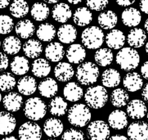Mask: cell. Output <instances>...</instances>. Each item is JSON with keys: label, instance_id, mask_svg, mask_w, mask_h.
<instances>
[{"label": "cell", "instance_id": "cell-1", "mask_svg": "<svg viewBox=\"0 0 148 140\" xmlns=\"http://www.w3.org/2000/svg\"><path fill=\"white\" fill-rule=\"evenodd\" d=\"M91 111L88 105L83 103H77L72 106L67 115L69 123L73 126L82 128L86 126L90 122Z\"/></svg>", "mask_w": 148, "mask_h": 140}, {"label": "cell", "instance_id": "cell-2", "mask_svg": "<svg viewBox=\"0 0 148 140\" xmlns=\"http://www.w3.org/2000/svg\"><path fill=\"white\" fill-rule=\"evenodd\" d=\"M84 101L91 108L96 110L101 109L108 101V93L103 86H92L84 93Z\"/></svg>", "mask_w": 148, "mask_h": 140}, {"label": "cell", "instance_id": "cell-3", "mask_svg": "<svg viewBox=\"0 0 148 140\" xmlns=\"http://www.w3.org/2000/svg\"><path fill=\"white\" fill-rule=\"evenodd\" d=\"M116 63L125 71H134L138 67L140 56L137 50L132 48H123L116 55Z\"/></svg>", "mask_w": 148, "mask_h": 140}, {"label": "cell", "instance_id": "cell-4", "mask_svg": "<svg viewBox=\"0 0 148 140\" xmlns=\"http://www.w3.org/2000/svg\"><path fill=\"white\" fill-rule=\"evenodd\" d=\"M75 75L82 85H91L97 82L99 77V69L93 62H84L77 67Z\"/></svg>", "mask_w": 148, "mask_h": 140}, {"label": "cell", "instance_id": "cell-5", "mask_svg": "<svg viewBox=\"0 0 148 140\" xmlns=\"http://www.w3.org/2000/svg\"><path fill=\"white\" fill-rule=\"evenodd\" d=\"M47 113V105L38 97L27 99L24 106V114L29 120L37 121L43 119Z\"/></svg>", "mask_w": 148, "mask_h": 140}, {"label": "cell", "instance_id": "cell-6", "mask_svg": "<svg viewBox=\"0 0 148 140\" xmlns=\"http://www.w3.org/2000/svg\"><path fill=\"white\" fill-rule=\"evenodd\" d=\"M84 47L88 49H98L104 42V33L100 27L92 25L84 30L81 34Z\"/></svg>", "mask_w": 148, "mask_h": 140}, {"label": "cell", "instance_id": "cell-7", "mask_svg": "<svg viewBox=\"0 0 148 140\" xmlns=\"http://www.w3.org/2000/svg\"><path fill=\"white\" fill-rule=\"evenodd\" d=\"M88 137L92 140H104L110 138V131L109 126L105 121H92L87 129Z\"/></svg>", "mask_w": 148, "mask_h": 140}, {"label": "cell", "instance_id": "cell-8", "mask_svg": "<svg viewBox=\"0 0 148 140\" xmlns=\"http://www.w3.org/2000/svg\"><path fill=\"white\" fill-rule=\"evenodd\" d=\"M18 137L22 140H39L42 138V130L37 123L28 121L20 126Z\"/></svg>", "mask_w": 148, "mask_h": 140}, {"label": "cell", "instance_id": "cell-9", "mask_svg": "<svg viewBox=\"0 0 148 140\" xmlns=\"http://www.w3.org/2000/svg\"><path fill=\"white\" fill-rule=\"evenodd\" d=\"M127 135L130 139L147 140L148 124L143 121H137L130 124L128 128Z\"/></svg>", "mask_w": 148, "mask_h": 140}, {"label": "cell", "instance_id": "cell-10", "mask_svg": "<svg viewBox=\"0 0 148 140\" xmlns=\"http://www.w3.org/2000/svg\"><path fill=\"white\" fill-rule=\"evenodd\" d=\"M147 112V108L143 100L140 99H134L128 102L127 105V115L134 119V120H140L143 119L146 116Z\"/></svg>", "mask_w": 148, "mask_h": 140}, {"label": "cell", "instance_id": "cell-11", "mask_svg": "<svg viewBox=\"0 0 148 140\" xmlns=\"http://www.w3.org/2000/svg\"><path fill=\"white\" fill-rule=\"evenodd\" d=\"M16 126V120L10 111H0V135H8Z\"/></svg>", "mask_w": 148, "mask_h": 140}, {"label": "cell", "instance_id": "cell-12", "mask_svg": "<svg viewBox=\"0 0 148 140\" xmlns=\"http://www.w3.org/2000/svg\"><path fill=\"white\" fill-rule=\"evenodd\" d=\"M64 130V125L58 118H49L43 124V132L49 138H58Z\"/></svg>", "mask_w": 148, "mask_h": 140}, {"label": "cell", "instance_id": "cell-13", "mask_svg": "<svg viewBox=\"0 0 148 140\" xmlns=\"http://www.w3.org/2000/svg\"><path fill=\"white\" fill-rule=\"evenodd\" d=\"M66 55L70 63L79 64L86 58V50L81 44H73L68 48Z\"/></svg>", "mask_w": 148, "mask_h": 140}, {"label": "cell", "instance_id": "cell-14", "mask_svg": "<svg viewBox=\"0 0 148 140\" xmlns=\"http://www.w3.org/2000/svg\"><path fill=\"white\" fill-rule=\"evenodd\" d=\"M3 104L4 108L10 112L18 111L23 104V98L21 94L16 92L7 93L3 98Z\"/></svg>", "mask_w": 148, "mask_h": 140}, {"label": "cell", "instance_id": "cell-15", "mask_svg": "<svg viewBox=\"0 0 148 140\" xmlns=\"http://www.w3.org/2000/svg\"><path fill=\"white\" fill-rule=\"evenodd\" d=\"M74 75L75 71L71 63L59 62L54 68V75L60 82H67L71 80Z\"/></svg>", "mask_w": 148, "mask_h": 140}, {"label": "cell", "instance_id": "cell-16", "mask_svg": "<svg viewBox=\"0 0 148 140\" xmlns=\"http://www.w3.org/2000/svg\"><path fill=\"white\" fill-rule=\"evenodd\" d=\"M109 126L115 130H120L128 126V116L122 110H115L108 116Z\"/></svg>", "mask_w": 148, "mask_h": 140}, {"label": "cell", "instance_id": "cell-17", "mask_svg": "<svg viewBox=\"0 0 148 140\" xmlns=\"http://www.w3.org/2000/svg\"><path fill=\"white\" fill-rule=\"evenodd\" d=\"M53 18L60 23H66L72 16L71 7L65 3H57L52 10Z\"/></svg>", "mask_w": 148, "mask_h": 140}, {"label": "cell", "instance_id": "cell-18", "mask_svg": "<svg viewBox=\"0 0 148 140\" xmlns=\"http://www.w3.org/2000/svg\"><path fill=\"white\" fill-rule=\"evenodd\" d=\"M123 84L129 92H137L143 86V80L138 73L129 72L124 77Z\"/></svg>", "mask_w": 148, "mask_h": 140}, {"label": "cell", "instance_id": "cell-19", "mask_svg": "<svg viewBox=\"0 0 148 140\" xmlns=\"http://www.w3.org/2000/svg\"><path fill=\"white\" fill-rule=\"evenodd\" d=\"M58 37L59 41L63 44H72L77 38L76 28L71 24H64L59 27L58 30Z\"/></svg>", "mask_w": 148, "mask_h": 140}, {"label": "cell", "instance_id": "cell-20", "mask_svg": "<svg viewBox=\"0 0 148 140\" xmlns=\"http://www.w3.org/2000/svg\"><path fill=\"white\" fill-rule=\"evenodd\" d=\"M106 43L108 48L112 49H120L125 44V35L119 30H111L106 36Z\"/></svg>", "mask_w": 148, "mask_h": 140}, {"label": "cell", "instance_id": "cell-21", "mask_svg": "<svg viewBox=\"0 0 148 140\" xmlns=\"http://www.w3.org/2000/svg\"><path fill=\"white\" fill-rule=\"evenodd\" d=\"M38 89L43 97H53L58 91V83L53 78H46L38 84Z\"/></svg>", "mask_w": 148, "mask_h": 140}, {"label": "cell", "instance_id": "cell-22", "mask_svg": "<svg viewBox=\"0 0 148 140\" xmlns=\"http://www.w3.org/2000/svg\"><path fill=\"white\" fill-rule=\"evenodd\" d=\"M121 20L124 25L128 27H135L140 24L142 21V15L137 8H129L122 12Z\"/></svg>", "mask_w": 148, "mask_h": 140}, {"label": "cell", "instance_id": "cell-23", "mask_svg": "<svg viewBox=\"0 0 148 140\" xmlns=\"http://www.w3.org/2000/svg\"><path fill=\"white\" fill-rule=\"evenodd\" d=\"M65 49L63 45L58 42L50 43L45 48V56L48 61L53 62H59L63 59Z\"/></svg>", "mask_w": 148, "mask_h": 140}, {"label": "cell", "instance_id": "cell-24", "mask_svg": "<svg viewBox=\"0 0 148 140\" xmlns=\"http://www.w3.org/2000/svg\"><path fill=\"white\" fill-rule=\"evenodd\" d=\"M17 89L20 93L29 96L34 94L38 89L36 80L32 76L26 75L21 78L17 82Z\"/></svg>", "mask_w": 148, "mask_h": 140}, {"label": "cell", "instance_id": "cell-25", "mask_svg": "<svg viewBox=\"0 0 148 140\" xmlns=\"http://www.w3.org/2000/svg\"><path fill=\"white\" fill-rule=\"evenodd\" d=\"M63 95L66 100L71 102H75L81 99L84 95V90L77 83L69 82L64 87Z\"/></svg>", "mask_w": 148, "mask_h": 140}, {"label": "cell", "instance_id": "cell-26", "mask_svg": "<svg viewBox=\"0 0 148 140\" xmlns=\"http://www.w3.org/2000/svg\"><path fill=\"white\" fill-rule=\"evenodd\" d=\"M15 30L19 37L26 39L33 36L35 31V26L30 20H21L16 25Z\"/></svg>", "mask_w": 148, "mask_h": 140}, {"label": "cell", "instance_id": "cell-27", "mask_svg": "<svg viewBox=\"0 0 148 140\" xmlns=\"http://www.w3.org/2000/svg\"><path fill=\"white\" fill-rule=\"evenodd\" d=\"M147 40V34L141 28H134L131 30L127 36V42L132 48L143 47Z\"/></svg>", "mask_w": 148, "mask_h": 140}, {"label": "cell", "instance_id": "cell-28", "mask_svg": "<svg viewBox=\"0 0 148 140\" xmlns=\"http://www.w3.org/2000/svg\"><path fill=\"white\" fill-rule=\"evenodd\" d=\"M31 71L36 77L44 78L48 76L51 72V65L48 60L44 58H38L32 62Z\"/></svg>", "mask_w": 148, "mask_h": 140}, {"label": "cell", "instance_id": "cell-29", "mask_svg": "<svg viewBox=\"0 0 148 140\" xmlns=\"http://www.w3.org/2000/svg\"><path fill=\"white\" fill-rule=\"evenodd\" d=\"M118 21V17L115 12L108 10L102 12L97 17V22L102 29L112 30Z\"/></svg>", "mask_w": 148, "mask_h": 140}, {"label": "cell", "instance_id": "cell-30", "mask_svg": "<svg viewBox=\"0 0 148 140\" xmlns=\"http://www.w3.org/2000/svg\"><path fill=\"white\" fill-rule=\"evenodd\" d=\"M121 80L119 72L113 68L107 69L101 75V83L103 86L107 88H114L118 86Z\"/></svg>", "mask_w": 148, "mask_h": 140}, {"label": "cell", "instance_id": "cell-31", "mask_svg": "<svg viewBox=\"0 0 148 140\" xmlns=\"http://www.w3.org/2000/svg\"><path fill=\"white\" fill-rule=\"evenodd\" d=\"M23 52L26 57L31 59L38 58L43 52V45L37 39H30L23 45Z\"/></svg>", "mask_w": 148, "mask_h": 140}, {"label": "cell", "instance_id": "cell-32", "mask_svg": "<svg viewBox=\"0 0 148 140\" xmlns=\"http://www.w3.org/2000/svg\"><path fill=\"white\" fill-rule=\"evenodd\" d=\"M73 21L78 26H86L92 21V14L89 8L81 7L75 10L73 15Z\"/></svg>", "mask_w": 148, "mask_h": 140}, {"label": "cell", "instance_id": "cell-33", "mask_svg": "<svg viewBox=\"0 0 148 140\" xmlns=\"http://www.w3.org/2000/svg\"><path fill=\"white\" fill-rule=\"evenodd\" d=\"M67 102L62 97H53L48 104L50 113L54 116H63L67 111Z\"/></svg>", "mask_w": 148, "mask_h": 140}, {"label": "cell", "instance_id": "cell-34", "mask_svg": "<svg viewBox=\"0 0 148 140\" xmlns=\"http://www.w3.org/2000/svg\"><path fill=\"white\" fill-rule=\"evenodd\" d=\"M11 71L16 75H23L29 71V63L27 58L23 56L15 57L11 62Z\"/></svg>", "mask_w": 148, "mask_h": 140}, {"label": "cell", "instance_id": "cell-35", "mask_svg": "<svg viewBox=\"0 0 148 140\" xmlns=\"http://www.w3.org/2000/svg\"><path fill=\"white\" fill-rule=\"evenodd\" d=\"M56 29L55 26L51 23H43L39 25L38 30L36 31L37 37L39 40L43 42H50L56 36Z\"/></svg>", "mask_w": 148, "mask_h": 140}, {"label": "cell", "instance_id": "cell-36", "mask_svg": "<svg viewBox=\"0 0 148 140\" xmlns=\"http://www.w3.org/2000/svg\"><path fill=\"white\" fill-rule=\"evenodd\" d=\"M9 11L16 18H23L29 12V4L25 0H14L10 5Z\"/></svg>", "mask_w": 148, "mask_h": 140}, {"label": "cell", "instance_id": "cell-37", "mask_svg": "<svg viewBox=\"0 0 148 140\" xmlns=\"http://www.w3.org/2000/svg\"><path fill=\"white\" fill-rule=\"evenodd\" d=\"M50 13L48 5L43 3H35L32 5L30 14L34 20L37 21H43L48 17Z\"/></svg>", "mask_w": 148, "mask_h": 140}, {"label": "cell", "instance_id": "cell-38", "mask_svg": "<svg viewBox=\"0 0 148 140\" xmlns=\"http://www.w3.org/2000/svg\"><path fill=\"white\" fill-rule=\"evenodd\" d=\"M113 53L109 48H102L97 50L94 54L96 63L100 67H107L113 62Z\"/></svg>", "mask_w": 148, "mask_h": 140}, {"label": "cell", "instance_id": "cell-39", "mask_svg": "<svg viewBox=\"0 0 148 140\" xmlns=\"http://www.w3.org/2000/svg\"><path fill=\"white\" fill-rule=\"evenodd\" d=\"M21 48V42L19 38L11 35L5 38L3 42V49L5 53L15 55L20 52Z\"/></svg>", "mask_w": 148, "mask_h": 140}, {"label": "cell", "instance_id": "cell-40", "mask_svg": "<svg viewBox=\"0 0 148 140\" xmlns=\"http://www.w3.org/2000/svg\"><path fill=\"white\" fill-rule=\"evenodd\" d=\"M129 96L128 93L123 89H115L110 94V100L111 104L115 107H123L126 106L129 102Z\"/></svg>", "mask_w": 148, "mask_h": 140}, {"label": "cell", "instance_id": "cell-41", "mask_svg": "<svg viewBox=\"0 0 148 140\" xmlns=\"http://www.w3.org/2000/svg\"><path fill=\"white\" fill-rule=\"evenodd\" d=\"M16 84V81L12 74L4 72L0 75V91L9 92L14 89Z\"/></svg>", "mask_w": 148, "mask_h": 140}, {"label": "cell", "instance_id": "cell-42", "mask_svg": "<svg viewBox=\"0 0 148 140\" xmlns=\"http://www.w3.org/2000/svg\"><path fill=\"white\" fill-rule=\"evenodd\" d=\"M13 28L14 22L12 18L8 15H0V34H9Z\"/></svg>", "mask_w": 148, "mask_h": 140}, {"label": "cell", "instance_id": "cell-43", "mask_svg": "<svg viewBox=\"0 0 148 140\" xmlns=\"http://www.w3.org/2000/svg\"><path fill=\"white\" fill-rule=\"evenodd\" d=\"M87 7L90 9L100 12L104 10L109 3V0H85Z\"/></svg>", "mask_w": 148, "mask_h": 140}, {"label": "cell", "instance_id": "cell-44", "mask_svg": "<svg viewBox=\"0 0 148 140\" xmlns=\"http://www.w3.org/2000/svg\"><path fill=\"white\" fill-rule=\"evenodd\" d=\"M62 139H77L83 140L84 139V134L83 131L78 130L75 129H70L66 130L62 135Z\"/></svg>", "mask_w": 148, "mask_h": 140}, {"label": "cell", "instance_id": "cell-45", "mask_svg": "<svg viewBox=\"0 0 148 140\" xmlns=\"http://www.w3.org/2000/svg\"><path fill=\"white\" fill-rule=\"evenodd\" d=\"M9 65V59L7 54L3 53H0V72L4 71L7 70Z\"/></svg>", "mask_w": 148, "mask_h": 140}, {"label": "cell", "instance_id": "cell-46", "mask_svg": "<svg viewBox=\"0 0 148 140\" xmlns=\"http://www.w3.org/2000/svg\"><path fill=\"white\" fill-rule=\"evenodd\" d=\"M136 0H115L116 3L121 7H129L130 5L134 4Z\"/></svg>", "mask_w": 148, "mask_h": 140}, {"label": "cell", "instance_id": "cell-47", "mask_svg": "<svg viewBox=\"0 0 148 140\" xmlns=\"http://www.w3.org/2000/svg\"><path fill=\"white\" fill-rule=\"evenodd\" d=\"M141 73L144 79L148 80V61L145 62L141 67Z\"/></svg>", "mask_w": 148, "mask_h": 140}, {"label": "cell", "instance_id": "cell-48", "mask_svg": "<svg viewBox=\"0 0 148 140\" xmlns=\"http://www.w3.org/2000/svg\"><path fill=\"white\" fill-rule=\"evenodd\" d=\"M139 7L143 12L148 14V0H141L139 3Z\"/></svg>", "mask_w": 148, "mask_h": 140}, {"label": "cell", "instance_id": "cell-49", "mask_svg": "<svg viewBox=\"0 0 148 140\" xmlns=\"http://www.w3.org/2000/svg\"><path fill=\"white\" fill-rule=\"evenodd\" d=\"M142 97L143 98V100L148 104V84H147L144 86L143 92H142Z\"/></svg>", "mask_w": 148, "mask_h": 140}, {"label": "cell", "instance_id": "cell-50", "mask_svg": "<svg viewBox=\"0 0 148 140\" xmlns=\"http://www.w3.org/2000/svg\"><path fill=\"white\" fill-rule=\"evenodd\" d=\"M109 139L112 140H118V139H121V140H127L128 139V138L127 137H125L124 135H113L110 137Z\"/></svg>", "mask_w": 148, "mask_h": 140}, {"label": "cell", "instance_id": "cell-51", "mask_svg": "<svg viewBox=\"0 0 148 140\" xmlns=\"http://www.w3.org/2000/svg\"><path fill=\"white\" fill-rule=\"evenodd\" d=\"M10 3V0H0V9L7 8Z\"/></svg>", "mask_w": 148, "mask_h": 140}, {"label": "cell", "instance_id": "cell-52", "mask_svg": "<svg viewBox=\"0 0 148 140\" xmlns=\"http://www.w3.org/2000/svg\"><path fill=\"white\" fill-rule=\"evenodd\" d=\"M70 3H71V4H74V5H76V4H79V3H80L83 0H67Z\"/></svg>", "mask_w": 148, "mask_h": 140}, {"label": "cell", "instance_id": "cell-53", "mask_svg": "<svg viewBox=\"0 0 148 140\" xmlns=\"http://www.w3.org/2000/svg\"><path fill=\"white\" fill-rule=\"evenodd\" d=\"M16 137H14V136H8V135H6L3 139V140H16Z\"/></svg>", "mask_w": 148, "mask_h": 140}, {"label": "cell", "instance_id": "cell-54", "mask_svg": "<svg viewBox=\"0 0 148 140\" xmlns=\"http://www.w3.org/2000/svg\"><path fill=\"white\" fill-rule=\"evenodd\" d=\"M43 1L48 3H50V4H53V3H57L60 0H43Z\"/></svg>", "mask_w": 148, "mask_h": 140}, {"label": "cell", "instance_id": "cell-55", "mask_svg": "<svg viewBox=\"0 0 148 140\" xmlns=\"http://www.w3.org/2000/svg\"><path fill=\"white\" fill-rule=\"evenodd\" d=\"M144 27H145V30H146V31L148 33V18L146 20V21H145V24H144Z\"/></svg>", "mask_w": 148, "mask_h": 140}, {"label": "cell", "instance_id": "cell-56", "mask_svg": "<svg viewBox=\"0 0 148 140\" xmlns=\"http://www.w3.org/2000/svg\"><path fill=\"white\" fill-rule=\"evenodd\" d=\"M146 53H147V54L148 56V42L147 43V44H146Z\"/></svg>", "mask_w": 148, "mask_h": 140}, {"label": "cell", "instance_id": "cell-57", "mask_svg": "<svg viewBox=\"0 0 148 140\" xmlns=\"http://www.w3.org/2000/svg\"><path fill=\"white\" fill-rule=\"evenodd\" d=\"M1 102H2V94L0 93V103H1Z\"/></svg>", "mask_w": 148, "mask_h": 140}, {"label": "cell", "instance_id": "cell-58", "mask_svg": "<svg viewBox=\"0 0 148 140\" xmlns=\"http://www.w3.org/2000/svg\"><path fill=\"white\" fill-rule=\"evenodd\" d=\"M147 121H148V112H147Z\"/></svg>", "mask_w": 148, "mask_h": 140}, {"label": "cell", "instance_id": "cell-59", "mask_svg": "<svg viewBox=\"0 0 148 140\" xmlns=\"http://www.w3.org/2000/svg\"><path fill=\"white\" fill-rule=\"evenodd\" d=\"M0 46H1V41H0Z\"/></svg>", "mask_w": 148, "mask_h": 140}]
</instances>
